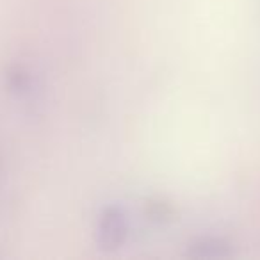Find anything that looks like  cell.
Instances as JSON below:
<instances>
[{
	"instance_id": "cell-1",
	"label": "cell",
	"mask_w": 260,
	"mask_h": 260,
	"mask_svg": "<svg viewBox=\"0 0 260 260\" xmlns=\"http://www.w3.org/2000/svg\"><path fill=\"white\" fill-rule=\"evenodd\" d=\"M105 241L107 242H118L119 241V234H121V223H119V217L118 214H114V216H109L105 217Z\"/></svg>"
}]
</instances>
